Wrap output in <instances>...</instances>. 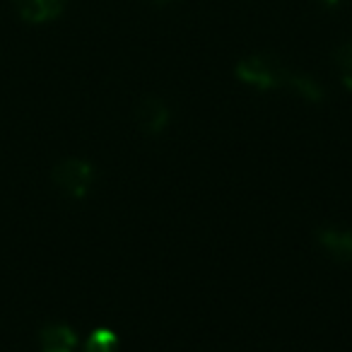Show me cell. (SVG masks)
<instances>
[{
  "label": "cell",
  "mask_w": 352,
  "mask_h": 352,
  "mask_svg": "<svg viewBox=\"0 0 352 352\" xmlns=\"http://www.w3.org/2000/svg\"><path fill=\"white\" fill-rule=\"evenodd\" d=\"M41 352H75L78 347V333L65 323H49L39 333Z\"/></svg>",
  "instance_id": "6"
},
{
  "label": "cell",
  "mask_w": 352,
  "mask_h": 352,
  "mask_svg": "<svg viewBox=\"0 0 352 352\" xmlns=\"http://www.w3.org/2000/svg\"><path fill=\"white\" fill-rule=\"evenodd\" d=\"M15 10L20 12V17L32 25H44L56 17H60V12L65 10L68 0H12Z\"/></svg>",
  "instance_id": "5"
},
{
  "label": "cell",
  "mask_w": 352,
  "mask_h": 352,
  "mask_svg": "<svg viewBox=\"0 0 352 352\" xmlns=\"http://www.w3.org/2000/svg\"><path fill=\"white\" fill-rule=\"evenodd\" d=\"M285 87L292 89L297 97H302L304 102H309V104H321L323 94H326L323 92V85L318 82V80H314L311 75H307V73H294V70H289Z\"/></svg>",
  "instance_id": "7"
},
{
  "label": "cell",
  "mask_w": 352,
  "mask_h": 352,
  "mask_svg": "<svg viewBox=\"0 0 352 352\" xmlns=\"http://www.w3.org/2000/svg\"><path fill=\"white\" fill-rule=\"evenodd\" d=\"M318 3H321L323 8H338L340 6V0H318Z\"/></svg>",
  "instance_id": "10"
},
{
  "label": "cell",
  "mask_w": 352,
  "mask_h": 352,
  "mask_svg": "<svg viewBox=\"0 0 352 352\" xmlns=\"http://www.w3.org/2000/svg\"><path fill=\"white\" fill-rule=\"evenodd\" d=\"M333 63H336L340 82L345 85L347 92H352V39L342 41V44L338 46L336 54H333Z\"/></svg>",
  "instance_id": "8"
},
{
  "label": "cell",
  "mask_w": 352,
  "mask_h": 352,
  "mask_svg": "<svg viewBox=\"0 0 352 352\" xmlns=\"http://www.w3.org/2000/svg\"><path fill=\"white\" fill-rule=\"evenodd\" d=\"M155 6H169V3H174V0H152Z\"/></svg>",
  "instance_id": "11"
},
{
  "label": "cell",
  "mask_w": 352,
  "mask_h": 352,
  "mask_svg": "<svg viewBox=\"0 0 352 352\" xmlns=\"http://www.w3.org/2000/svg\"><path fill=\"white\" fill-rule=\"evenodd\" d=\"M135 123L145 135H162L171 123V109L162 97H145L135 107Z\"/></svg>",
  "instance_id": "3"
},
{
  "label": "cell",
  "mask_w": 352,
  "mask_h": 352,
  "mask_svg": "<svg viewBox=\"0 0 352 352\" xmlns=\"http://www.w3.org/2000/svg\"><path fill=\"white\" fill-rule=\"evenodd\" d=\"M85 352H118V336L111 328H94L85 340Z\"/></svg>",
  "instance_id": "9"
},
{
  "label": "cell",
  "mask_w": 352,
  "mask_h": 352,
  "mask_svg": "<svg viewBox=\"0 0 352 352\" xmlns=\"http://www.w3.org/2000/svg\"><path fill=\"white\" fill-rule=\"evenodd\" d=\"M94 179H97V171H94L92 162L78 160V157H68V160H60L58 164L51 169V182L58 188L63 196H68L70 201H85L89 196L94 186Z\"/></svg>",
  "instance_id": "2"
},
{
  "label": "cell",
  "mask_w": 352,
  "mask_h": 352,
  "mask_svg": "<svg viewBox=\"0 0 352 352\" xmlns=\"http://www.w3.org/2000/svg\"><path fill=\"white\" fill-rule=\"evenodd\" d=\"M316 244L333 261L352 263V232L345 227H321L316 232Z\"/></svg>",
  "instance_id": "4"
},
{
  "label": "cell",
  "mask_w": 352,
  "mask_h": 352,
  "mask_svg": "<svg viewBox=\"0 0 352 352\" xmlns=\"http://www.w3.org/2000/svg\"><path fill=\"white\" fill-rule=\"evenodd\" d=\"M289 68L283 65L278 58L265 54H251L236 63V78L244 85L261 92H270V89H280L287 82Z\"/></svg>",
  "instance_id": "1"
}]
</instances>
